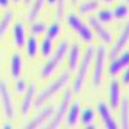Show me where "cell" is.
<instances>
[{"label":"cell","instance_id":"8fae6325","mask_svg":"<svg viewBox=\"0 0 129 129\" xmlns=\"http://www.w3.org/2000/svg\"><path fill=\"white\" fill-rule=\"evenodd\" d=\"M89 23H90V26L93 27V30L95 31L97 36H98V38L105 43V44H107V43H111V41H112V36H111V34L109 32V30H107L106 27H103V25L98 21V18L90 17V18H89Z\"/></svg>","mask_w":129,"mask_h":129},{"label":"cell","instance_id":"ab89813d","mask_svg":"<svg viewBox=\"0 0 129 129\" xmlns=\"http://www.w3.org/2000/svg\"><path fill=\"white\" fill-rule=\"evenodd\" d=\"M12 2H13V3H18V2H19V0H12Z\"/></svg>","mask_w":129,"mask_h":129},{"label":"cell","instance_id":"836d02e7","mask_svg":"<svg viewBox=\"0 0 129 129\" xmlns=\"http://www.w3.org/2000/svg\"><path fill=\"white\" fill-rule=\"evenodd\" d=\"M10 0H0V7L2 8H8Z\"/></svg>","mask_w":129,"mask_h":129},{"label":"cell","instance_id":"603a6c76","mask_svg":"<svg viewBox=\"0 0 129 129\" xmlns=\"http://www.w3.org/2000/svg\"><path fill=\"white\" fill-rule=\"evenodd\" d=\"M26 52H27V56L30 58H34L36 56V52H38V40L35 36H30L27 43H26Z\"/></svg>","mask_w":129,"mask_h":129},{"label":"cell","instance_id":"5bb4252c","mask_svg":"<svg viewBox=\"0 0 129 129\" xmlns=\"http://www.w3.org/2000/svg\"><path fill=\"white\" fill-rule=\"evenodd\" d=\"M109 98H110V105L112 109H117L120 102V85L117 79H112L109 87Z\"/></svg>","mask_w":129,"mask_h":129},{"label":"cell","instance_id":"ac0fdd59","mask_svg":"<svg viewBox=\"0 0 129 129\" xmlns=\"http://www.w3.org/2000/svg\"><path fill=\"white\" fill-rule=\"evenodd\" d=\"M80 120L85 128H94V111L90 107H87L80 112Z\"/></svg>","mask_w":129,"mask_h":129},{"label":"cell","instance_id":"e0dca14e","mask_svg":"<svg viewBox=\"0 0 129 129\" xmlns=\"http://www.w3.org/2000/svg\"><path fill=\"white\" fill-rule=\"evenodd\" d=\"M22 70V58L19 53H13L10 57V74L13 78H18Z\"/></svg>","mask_w":129,"mask_h":129},{"label":"cell","instance_id":"9c48e42d","mask_svg":"<svg viewBox=\"0 0 129 129\" xmlns=\"http://www.w3.org/2000/svg\"><path fill=\"white\" fill-rule=\"evenodd\" d=\"M53 114H54V109H53V106H48V107H44L39 114H36V116L34 117L32 120H30L25 128L27 129H35V128H39L43 124H44L48 119H50V117L53 116Z\"/></svg>","mask_w":129,"mask_h":129},{"label":"cell","instance_id":"44dd1931","mask_svg":"<svg viewBox=\"0 0 129 129\" xmlns=\"http://www.w3.org/2000/svg\"><path fill=\"white\" fill-rule=\"evenodd\" d=\"M45 0H34L30 10H28V14H27V21H35L36 17L39 16L40 10L43 9V5H44Z\"/></svg>","mask_w":129,"mask_h":129},{"label":"cell","instance_id":"d4e9b609","mask_svg":"<svg viewBox=\"0 0 129 129\" xmlns=\"http://www.w3.org/2000/svg\"><path fill=\"white\" fill-rule=\"evenodd\" d=\"M52 50H53V41H52L50 38L45 36L44 40H43V43H41V56L43 57L49 56L52 53Z\"/></svg>","mask_w":129,"mask_h":129},{"label":"cell","instance_id":"8992f818","mask_svg":"<svg viewBox=\"0 0 129 129\" xmlns=\"http://www.w3.org/2000/svg\"><path fill=\"white\" fill-rule=\"evenodd\" d=\"M71 98H72V92L71 90H66L61 100V103H59V107L56 114H53V119L49 121V124L47 125L48 129H56L59 126V124L62 123V120L64 119L66 116V112L69 110V106H70V102H71Z\"/></svg>","mask_w":129,"mask_h":129},{"label":"cell","instance_id":"4316f807","mask_svg":"<svg viewBox=\"0 0 129 129\" xmlns=\"http://www.w3.org/2000/svg\"><path fill=\"white\" fill-rule=\"evenodd\" d=\"M97 110H98V114H100L102 120H106V119H109V117L111 116L110 107L107 106L105 102H100L98 105H97Z\"/></svg>","mask_w":129,"mask_h":129},{"label":"cell","instance_id":"1f68e13d","mask_svg":"<svg viewBox=\"0 0 129 129\" xmlns=\"http://www.w3.org/2000/svg\"><path fill=\"white\" fill-rule=\"evenodd\" d=\"M103 121H105V126H106L107 129H116V128H117V124H116V121L112 119L111 116L109 117V119L103 120Z\"/></svg>","mask_w":129,"mask_h":129},{"label":"cell","instance_id":"60d3db41","mask_svg":"<svg viewBox=\"0 0 129 129\" xmlns=\"http://www.w3.org/2000/svg\"><path fill=\"white\" fill-rule=\"evenodd\" d=\"M126 3H128V4H129V0H126Z\"/></svg>","mask_w":129,"mask_h":129},{"label":"cell","instance_id":"e575fe53","mask_svg":"<svg viewBox=\"0 0 129 129\" xmlns=\"http://www.w3.org/2000/svg\"><path fill=\"white\" fill-rule=\"evenodd\" d=\"M3 128L5 129H10V128H12V125H10V123H4V125H3Z\"/></svg>","mask_w":129,"mask_h":129},{"label":"cell","instance_id":"9a60e30c","mask_svg":"<svg viewBox=\"0 0 129 129\" xmlns=\"http://www.w3.org/2000/svg\"><path fill=\"white\" fill-rule=\"evenodd\" d=\"M13 39H14V45L18 48H22L25 45V39H26V32L22 22H16L13 26Z\"/></svg>","mask_w":129,"mask_h":129},{"label":"cell","instance_id":"7402d4cb","mask_svg":"<svg viewBox=\"0 0 129 129\" xmlns=\"http://www.w3.org/2000/svg\"><path fill=\"white\" fill-rule=\"evenodd\" d=\"M98 7H100L98 0H87V2H84L83 4H80L79 12H80L81 14L90 13V12H93V10H95Z\"/></svg>","mask_w":129,"mask_h":129},{"label":"cell","instance_id":"2e32d148","mask_svg":"<svg viewBox=\"0 0 129 129\" xmlns=\"http://www.w3.org/2000/svg\"><path fill=\"white\" fill-rule=\"evenodd\" d=\"M69 69L72 71L78 67V61L80 58V45L79 44H74L70 49H69Z\"/></svg>","mask_w":129,"mask_h":129},{"label":"cell","instance_id":"f546056e","mask_svg":"<svg viewBox=\"0 0 129 129\" xmlns=\"http://www.w3.org/2000/svg\"><path fill=\"white\" fill-rule=\"evenodd\" d=\"M57 10H56V17L57 18H62L63 13H64V7H66V0H57Z\"/></svg>","mask_w":129,"mask_h":129},{"label":"cell","instance_id":"52a82bcc","mask_svg":"<svg viewBox=\"0 0 129 129\" xmlns=\"http://www.w3.org/2000/svg\"><path fill=\"white\" fill-rule=\"evenodd\" d=\"M0 98L3 103V110L7 119H13L14 117V106L12 103V95L9 93L5 81H0Z\"/></svg>","mask_w":129,"mask_h":129},{"label":"cell","instance_id":"d6986e66","mask_svg":"<svg viewBox=\"0 0 129 129\" xmlns=\"http://www.w3.org/2000/svg\"><path fill=\"white\" fill-rule=\"evenodd\" d=\"M120 119H121V126L124 129L129 128V102L126 98L121 100V107H120Z\"/></svg>","mask_w":129,"mask_h":129},{"label":"cell","instance_id":"4fadbf2b","mask_svg":"<svg viewBox=\"0 0 129 129\" xmlns=\"http://www.w3.org/2000/svg\"><path fill=\"white\" fill-rule=\"evenodd\" d=\"M80 117V102L75 101L72 105L69 107V110L66 112V125L67 126H75L79 121Z\"/></svg>","mask_w":129,"mask_h":129},{"label":"cell","instance_id":"4dcf8cb0","mask_svg":"<svg viewBox=\"0 0 129 129\" xmlns=\"http://www.w3.org/2000/svg\"><path fill=\"white\" fill-rule=\"evenodd\" d=\"M14 89L17 93H25L26 90V80L25 79H18L14 83Z\"/></svg>","mask_w":129,"mask_h":129},{"label":"cell","instance_id":"8d00e7d4","mask_svg":"<svg viewBox=\"0 0 129 129\" xmlns=\"http://www.w3.org/2000/svg\"><path fill=\"white\" fill-rule=\"evenodd\" d=\"M76 2H78V0H71V4L75 5V4H76Z\"/></svg>","mask_w":129,"mask_h":129},{"label":"cell","instance_id":"d590c367","mask_svg":"<svg viewBox=\"0 0 129 129\" xmlns=\"http://www.w3.org/2000/svg\"><path fill=\"white\" fill-rule=\"evenodd\" d=\"M47 2H48L49 5H54V4L57 3V0H47Z\"/></svg>","mask_w":129,"mask_h":129},{"label":"cell","instance_id":"6da1fadb","mask_svg":"<svg viewBox=\"0 0 129 129\" xmlns=\"http://www.w3.org/2000/svg\"><path fill=\"white\" fill-rule=\"evenodd\" d=\"M69 80H70V74H69L67 71L62 72L54 81H52L47 88H44V89H43V90L38 94V97H36L35 101H34L35 109H39L43 103H45L48 100H50L57 92H59V90L64 87V85L69 83Z\"/></svg>","mask_w":129,"mask_h":129},{"label":"cell","instance_id":"f35d334b","mask_svg":"<svg viewBox=\"0 0 129 129\" xmlns=\"http://www.w3.org/2000/svg\"><path fill=\"white\" fill-rule=\"evenodd\" d=\"M23 2H25V4H28V3L31 2V0H23Z\"/></svg>","mask_w":129,"mask_h":129},{"label":"cell","instance_id":"7c38bea8","mask_svg":"<svg viewBox=\"0 0 129 129\" xmlns=\"http://www.w3.org/2000/svg\"><path fill=\"white\" fill-rule=\"evenodd\" d=\"M25 92H26V95L22 101V105H21V114L23 116H26L28 114L31 105L34 103V98H35V94H36V85L34 83H30Z\"/></svg>","mask_w":129,"mask_h":129},{"label":"cell","instance_id":"7a4b0ae2","mask_svg":"<svg viewBox=\"0 0 129 129\" xmlns=\"http://www.w3.org/2000/svg\"><path fill=\"white\" fill-rule=\"evenodd\" d=\"M94 52L95 49L93 47H88L87 49L84 50V54L80 59V64H79V70L76 72V76H75V80L72 83V92L74 93H79L83 88V84L87 79V75H88V70L89 66L92 63V59L94 57Z\"/></svg>","mask_w":129,"mask_h":129},{"label":"cell","instance_id":"d6a6232c","mask_svg":"<svg viewBox=\"0 0 129 129\" xmlns=\"http://www.w3.org/2000/svg\"><path fill=\"white\" fill-rule=\"evenodd\" d=\"M121 81L125 85H129V66L125 67V71L123 72V76H121Z\"/></svg>","mask_w":129,"mask_h":129},{"label":"cell","instance_id":"30bf717a","mask_svg":"<svg viewBox=\"0 0 129 129\" xmlns=\"http://www.w3.org/2000/svg\"><path fill=\"white\" fill-rule=\"evenodd\" d=\"M128 43H129V21L125 23V26L123 27L121 34L119 35V38H117V40L115 41L112 49L110 50V53H109L110 58L116 57L117 54H119V52H121L125 48V45L128 44Z\"/></svg>","mask_w":129,"mask_h":129},{"label":"cell","instance_id":"5b68a950","mask_svg":"<svg viewBox=\"0 0 129 129\" xmlns=\"http://www.w3.org/2000/svg\"><path fill=\"white\" fill-rule=\"evenodd\" d=\"M94 66H93V75H92V81L94 87L101 85L102 81V74L105 69V59H106V48L103 45H100L94 52Z\"/></svg>","mask_w":129,"mask_h":129},{"label":"cell","instance_id":"ba28073f","mask_svg":"<svg viewBox=\"0 0 129 129\" xmlns=\"http://www.w3.org/2000/svg\"><path fill=\"white\" fill-rule=\"evenodd\" d=\"M126 66H129V50H124L119 57L116 56L112 58V62L110 63V67H109V75L115 76Z\"/></svg>","mask_w":129,"mask_h":129},{"label":"cell","instance_id":"83f0119b","mask_svg":"<svg viewBox=\"0 0 129 129\" xmlns=\"http://www.w3.org/2000/svg\"><path fill=\"white\" fill-rule=\"evenodd\" d=\"M59 31H61V26L58 22H54V23H52L49 27H48V31H47V36L50 38L52 40L53 39H56L58 35H59Z\"/></svg>","mask_w":129,"mask_h":129},{"label":"cell","instance_id":"74e56055","mask_svg":"<svg viewBox=\"0 0 129 129\" xmlns=\"http://www.w3.org/2000/svg\"><path fill=\"white\" fill-rule=\"evenodd\" d=\"M103 2H105V3H112L114 0H103Z\"/></svg>","mask_w":129,"mask_h":129},{"label":"cell","instance_id":"cb8c5ba5","mask_svg":"<svg viewBox=\"0 0 129 129\" xmlns=\"http://www.w3.org/2000/svg\"><path fill=\"white\" fill-rule=\"evenodd\" d=\"M114 19V13L110 9H101L98 12V21L101 23H109Z\"/></svg>","mask_w":129,"mask_h":129},{"label":"cell","instance_id":"3957f363","mask_svg":"<svg viewBox=\"0 0 129 129\" xmlns=\"http://www.w3.org/2000/svg\"><path fill=\"white\" fill-rule=\"evenodd\" d=\"M67 52H69V41L67 40H62L58 44L53 57L49 58L44 63V66L41 67V71H40L41 78H49L50 75L56 71V69L59 66V63L62 62V59L64 58V56H66Z\"/></svg>","mask_w":129,"mask_h":129},{"label":"cell","instance_id":"277c9868","mask_svg":"<svg viewBox=\"0 0 129 129\" xmlns=\"http://www.w3.org/2000/svg\"><path fill=\"white\" fill-rule=\"evenodd\" d=\"M66 22H67V25L81 38L83 41H85V43H92V41H93V34H92L90 28L85 25V23H83V21H81L76 14H72V13L69 14V16L66 17Z\"/></svg>","mask_w":129,"mask_h":129},{"label":"cell","instance_id":"ffe728a7","mask_svg":"<svg viewBox=\"0 0 129 129\" xmlns=\"http://www.w3.org/2000/svg\"><path fill=\"white\" fill-rule=\"evenodd\" d=\"M12 21H13V12L12 10H7L3 14L2 19H0V39L4 36V34L7 32V30H8Z\"/></svg>","mask_w":129,"mask_h":129},{"label":"cell","instance_id":"f1b7e54d","mask_svg":"<svg viewBox=\"0 0 129 129\" xmlns=\"http://www.w3.org/2000/svg\"><path fill=\"white\" fill-rule=\"evenodd\" d=\"M45 25L43 23V22H38V21H35V22H32V25H31V32L34 35H40V34H43V32L45 31Z\"/></svg>","mask_w":129,"mask_h":129},{"label":"cell","instance_id":"484cf974","mask_svg":"<svg viewBox=\"0 0 129 129\" xmlns=\"http://www.w3.org/2000/svg\"><path fill=\"white\" fill-rule=\"evenodd\" d=\"M112 13H114V17L119 18V19H123V18H125L129 14V8L126 5H124V4H119V5L115 7Z\"/></svg>","mask_w":129,"mask_h":129}]
</instances>
